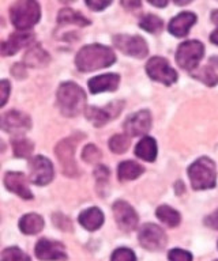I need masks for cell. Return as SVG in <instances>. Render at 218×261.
Instances as JSON below:
<instances>
[{"label": "cell", "instance_id": "1", "mask_svg": "<svg viewBox=\"0 0 218 261\" xmlns=\"http://www.w3.org/2000/svg\"><path fill=\"white\" fill-rule=\"evenodd\" d=\"M116 56L111 48L100 44L83 46L75 57L77 68L82 72H91L95 69L105 68L115 63Z\"/></svg>", "mask_w": 218, "mask_h": 261}, {"label": "cell", "instance_id": "2", "mask_svg": "<svg viewBox=\"0 0 218 261\" xmlns=\"http://www.w3.org/2000/svg\"><path fill=\"white\" fill-rule=\"evenodd\" d=\"M58 103L64 116L75 117L86 109V94L78 85L66 82L58 90Z\"/></svg>", "mask_w": 218, "mask_h": 261}, {"label": "cell", "instance_id": "3", "mask_svg": "<svg viewBox=\"0 0 218 261\" xmlns=\"http://www.w3.org/2000/svg\"><path fill=\"white\" fill-rule=\"evenodd\" d=\"M41 16V10L37 2L33 0H19L10 8V18L18 30L25 32L33 28Z\"/></svg>", "mask_w": 218, "mask_h": 261}, {"label": "cell", "instance_id": "4", "mask_svg": "<svg viewBox=\"0 0 218 261\" xmlns=\"http://www.w3.org/2000/svg\"><path fill=\"white\" fill-rule=\"evenodd\" d=\"M188 177L193 189H210L215 187V165L210 158H199L188 167Z\"/></svg>", "mask_w": 218, "mask_h": 261}, {"label": "cell", "instance_id": "5", "mask_svg": "<svg viewBox=\"0 0 218 261\" xmlns=\"http://www.w3.org/2000/svg\"><path fill=\"white\" fill-rule=\"evenodd\" d=\"M82 138L83 136L81 134L70 136V138L64 139L62 142H59L56 148H55V154H56L59 162L62 165L63 173L67 177H78L79 175V169L74 159V151L78 147L79 140Z\"/></svg>", "mask_w": 218, "mask_h": 261}, {"label": "cell", "instance_id": "6", "mask_svg": "<svg viewBox=\"0 0 218 261\" xmlns=\"http://www.w3.org/2000/svg\"><path fill=\"white\" fill-rule=\"evenodd\" d=\"M205 53L203 44L197 40L185 41L179 46L176 52V61L183 69L192 71L198 67Z\"/></svg>", "mask_w": 218, "mask_h": 261}, {"label": "cell", "instance_id": "7", "mask_svg": "<svg viewBox=\"0 0 218 261\" xmlns=\"http://www.w3.org/2000/svg\"><path fill=\"white\" fill-rule=\"evenodd\" d=\"M146 71L153 81L160 82L166 86H171L177 81V72L169 65L168 60L164 57L156 56L150 59L146 64Z\"/></svg>", "mask_w": 218, "mask_h": 261}, {"label": "cell", "instance_id": "8", "mask_svg": "<svg viewBox=\"0 0 218 261\" xmlns=\"http://www.w3.org/2000/svg\"><path fill=\"white\" fill-rule=\"evenodd\" d=\"M113 44L116 48L122 50L124 55L142 59L148 55L149 48L146 41L139 36H127V34H119L113 38Z\"/></svg>", "mask_w": 218, "mask_h": 261}, {"label": "cell", "instance_id": "9", "mask_svg": "<svg viewBox=\"0 0 218 261\" xmlns=\"http://www.w3.org/2000/svg\"><path fill=\"white\" fill-rule=\"evenodd\" d=\"M138 237H139V244L146 250H161L168 242L164 230L153 223L143 224Z\"/></svg>", "mask_w": 218, "mask_h": 261}, {"label": "cell", "instance_id": "10", "mask_svg": "<svg viewBox=\"0 0 218 261\" xmlns=\"http://www.w3.org/2000/svg\"><path fill=\"white\" fill-rule=\"evenodd\" d=\"M30 181L36 185H46L54 179V166L48 158L37 155L29 162Z\"/></svg>", "mask_w": 218, "mask_h": 261}, {"label": "cell", "instance_id": "11", "mask_svg": "<svg viewBox=\"0 0 218 261\" xmlns=\"http://www.w3.org/2000/svg\"><path fill=\"white\" fill-rule=\"evenodd\" d=\"M34 253L37 258L42 261H66V246L56 241H50L42 238L37 242Z\"/></svg>", "mask_w": 218, "mask_h": 261}, {"label": "cell", "instance_id": "12", "mask_svg": "<svg viewBox=\"0 0 218 261\" xmlns=\"http://www.w3.org/2000/svg\"><path fill=\"white\" fill-rule=\"evenodd\" d=\"M30 126H32L30 117L19 110H10L2 116V129L9 134L22 135L26 130H29Z\"/></svg>", "mask_w": 218, "mask_h": 261}, {"label": "cell", "instance_id": "13", "mask_svg": "<svg viewBox=\"0 0 218 261\" xmlns=\"http://www.w3.org/2000/svg\"><path fill=\"white\" fill-rule=\"evenodd\" d=\"M113 215L116 223L123 231H132L138 224V215L135 210L124 200H117L113 204Z\"/></svg>", "mask_w": 218, "mask_h": 261}, {"label": "cell", "instance_id": "14", "mask_svg": "<svg viewBox=\"0 0 218 261\" xmlns=\"http://www.w3.org/2000/svg\"><path fill=\"white\" fill-rule=\"evenodd\" d=\"M122 102H112L107 108H95V106H86L85 109V114L86 118L90 122H93L95 126L105 125L111 118L116 117L117 114L122 112Z\"/></svg>", "mask_w": 218, "mask_h": 261}, {"label": "cell", "instance_id": "15", "mask_svg": "<svg viewBox=\"0 0 218 261\" xmlns=\"http://www.w3.org/2000/svg\"><path fill=\"white\" fill-rule=\"evenodd\" d=\"M152 126V114L149 110H140L132 114L124 122V130L128 136H140L148 134Z\"/></svg>", "mask_w": 218, "mask_h": 261}, {"label": "cell", "instance_id": "16", "mask_svg": "<svg viewBox=\"0 0 218 261\" xmlns=\"http://www.w3.org/2000/svg\"><path fill=\"white\" fill-rule=\"evenodd\" d=\"M5 185L9 191L17 193L19 197L25 200L33 199V195L30 192L25 175L18 171H9L5 175Z\"/></svg>", "mask_w": 218, "mask_h": 261}, {"label": "cell", "instance_id": "17", "mask_svg": "<svg viewBox=\"0 0 218 261\" xmlns=\"http://www.w3.org/2000/svg\"><path fill=\"white\" fill-rule=\"evenodd\" d=\"M34 36L29 32H17L9 37V40L2 42V55L3 56H13L26 45L32 44Z\"/></svg>", "mask_w": 218, "mask_h": 261}, {"label": "cell", "instance_id": "18", "mask_svg": "<svg viewBox=\"0 0 218 261\" xmlns=\"http://www.w3.org/2000/svg\"><path fill=\"white\" fill-rule=\"evenodd\" d=\"M120 82L117 73H104L89 81V89L93 94L103 93V91H115Z\"/></svg>", "mask_w": 218, "mask_h": 261}, {"label": "cell", "instance_id": "19", "mask_svg": "<svg viewBox=\"0 0 218 261\" xmlns=\"http://www.w3.org/2000/svg\"><path fill=\"white\" fill-rule=\"evenodd\" d=\"M197 22V15L192 12H181L169 22V32L176 37H184Z\"/></svg>", "mask_w": 218, "mask_h": 261}, {"label": "cell", "instance_id": "20", "mask_svg": "<svg viewBox=\"0 0 218 261\" xmlns=\"http://www.w3.org/2000/svg\"><path fill=\"white\" fill-rule=\"evenodd\" d=\"M79 223L82 224L83 227L89 230V231H94L97 228H100L104 223V214L101 210L95 207L87 208L83 212H81V215L78 218Z\"/></svg>", "mask_w": 218, "mask_h": 261}, {"label": "cell", "instance_id": "21", "mask_svg": "<svg viewBox=\"0 0 218 261\" xmlns=\"http://www.w3.org/2000/svg\"><path fill=\"white\" fill-rule=\"evenodd\" d=\"M48 63H50V55L40 45H36L33 48H30L26 52L25 59H23V64L26 67H34V68L44 67Z\"/></svg>", "mask_w": 218, "mask_h": 261}, {"label": "cell", "instance_id": "22", "mask_svg": "<svg viewBox=\"0 0 218 261\" xmlns=\"http://www.w3.org/2000/svg\"><path fill=\"white\" fill-rule=\"evenodd\" d=\"M19 228L28 236L38 234L44 228V219L38 214H26L19 220Z\"/></svg>", "mask_w": 218, "mask_h": 261}, {"label": "cell", "instance_id": "23", "mask_svg": "<svg viewBox=\"0 0 218 261\" xmlns=\"http://www.w3.org/2000/svg\"><path fill=\"white\" fill-rule=\"evenodd\" d=\"M135 155L138 158L153 162L157 158V144L153 138H143L135 147Z\"/></svg>", "mask_w": 218, "mask_h": 261}, {"label": "cell", "instance_id": "24", "mask_svg": "<svg viewBox=\"0 0 218 261\" xmlns=\"http://www.w3.org/2000/svg\"><path fill=\"white\" fill-rule=\"evenodd\" d=\"M143 170L144 169L139 163L134 162V161H124L117 167V177L122 181H131V179L138 178L143 173Z\"/></svg>", "mask_w": 218, "mask_h": 261}, {"label": "cell", "instance_id": "25", "mask_svg": "<svg viewBox=\"0 0 218 261\" xmlns=\"http://www.w3.org/2000/svg\"><path fill=\"white\" fill-rule=\"evenodd\" d=\"M58 22L60 24H75V26H89L90 20L86 19L82 14H79L78 11H74L71 8H63L60 10L58 15Z\"/></svg>", "mask_w": 218, "mask_h": 261}, {"label": "cell", "instance_id": "26", "mask_svg": "<svg viewBox=\"0 0 218 261\" xmlns=\"http://www.w3.org/2000/svg\"><path fill=\"white\" fill-rule=\"evenodd\" d=\"M157 218L162 222L164 224L169 226V227H176L179 226L181 220L180 214L176 211V210H173L169 205H161V207L157 208Z\"/></svg>", "mask_w": 218, "mask_h": 261}, {"label": "cell", "instance_id": "27", "mask_svg": "<svg viewBox=\"0 0 218 261\" xmlns=\"http://www.w3.org/2000/svg\"><path fill=\"white\" fill-rule=\"evenodd\" d=\"M13 150L15 156H18V158H29L30 155L33 154L34 144L33 142H30L29 139H15V140H13Z\"/></svg>", "mask_w": 218, "mask_h": 261}, {"label": "cell", "instance_id": "28", "mask_svg": "<svg viewBox=\"0 0 218 261\" xmlns=\"http://www.w3.org/2000/svg\"><path fill=\"white\" fill-rule=\"evenodd\" d=\"M139 26L143 30L149 33H160L162 29H164V22L161 18H158L157 15H152V14H149V15H144L139 22Z\"/></svg>", "mask_w": 218, "mask_h": 261}, {"label": "cell", "instance_id": "29", "mask_svg": "<svg viewBox=\"0 0 218 261\" xmlns=\"http://www.w3.org/2000/svg\"><path fill=\"white\" fill-rule=\"evenodd\" d=\"M192 76L199 79V81H202L207 86H215L218 83L217 73L214 72L213 65L211 64L206 65V67H203V68L201 69H198L197 72L192 73Z\"/></svg>", "mask_w": 218, "mask_h": 261}, {"label": "cell", "instance_id": "30", "mask_svg": "<svg viewBox=\"0 0 218 261\" xmlns=\"http://www.w3.org/2000/svg\"><path fill=\"white\" fill-rule=\"evenodd\" d=\"M130 147V138L126 135H115L109 140V148L115 154H123Z\"/></svg>", "mask_w": 218, "mask_h": 261}, {"label": "cell", "instance_id": "31", "mask_svg": "<svg viewBox=\"0 0 218 261\" xmlns=\"http://www.w3.org/2000/svg\"><path fill=\"white\" fill-rule=\"evenodd\" d=\"M2 261H30V257L17 246L7 248L2 253Z\"/></svg>", "mask_w": 218, "mask_h": 261}, {"label": "cell", "instance_id": "32", "mask_svg": "<svg viewBox=\"0 0 218 261\" xmlns=\"http://www.w3.org/2000/svg\"><path fill=\"white\" fill-rule=\"evenodd\" d=\"M101 158H103V154H101V151L94 144H87L83 148L82 159L86 163H99Z\"/></svg>", "mask_w": 218, "mask_h": 261}, {"label": "cell", "instance_id": "33", "mask_svg": "<svg viewBox=\"0 0 218 261\" xmlns=\"http://www.w3.org/2000/svg\"><path fill=\"white\" fill-rule=\"evenodd\" d=\"M111 261H136V257L131 249L119 248L112 253Z\"/></svg>", "mask_w": 218, "mask_h": 261}, {"label": "cell", "instance_id": "34", "mask_svg": "<svg viewBox=\"0 0 218 261\" xmlns=\"http://www.w3.org/2000/svg\"><path fill=\"white\" fill-rule=\"evenodd\" d=\"M52 220H54L55 226L60 228V230H63V231H71V228H72L71 220L67 216L62 215V214H55Z\"/></svg>", "mask_w": 218, "mask_h": 261}, {"label": "cell", "instance_id": "35", "mask_svg": "<svg viewBox=\"0 0 218 261\" xmlns=\"http://www.w3.org/2000/svg\"><path fill=\"white\" fill-rule=\"evenodd\" d=\"M171 261H192L191 253L183 249H172L168 254Z\"/></svg>", "mask_w": 218, "mask_h": 261}, {"label": "cell", "instance_id": "36", "mask_svg": "<svg viewBox=\"0 0 218 261\" xmlns=\"http://www.w3.org/2000/svg\"><path fill=\"white\" fill-rule=\"evenodd\" d=\"M94 175L95 179H97V184L104 187L108 182V179H109V169L107 166H104V165H99V166L95 167Z\"/></svg>", "mask_w": 218, "mask_h": 261}, {"label": "cell", "instance_id": "37", "mask_svg": "<svg viewBox=\"0 0 218 261\" xmlns=\"http://www.w3.org/2000/svg\"><path fill=\"white\" fill-rule=\"evenodd\" d=\"M0 91H2V102H0V106H5L7 99H9V94H10L9 82L2 81V83H0Z\"/></svg>", "mask_w": 218, "mask_h": 261}, {"label": "cell", "instance_id": "38", "mask_svg": "<svg viewBox=\"0 0 218 261\" xmlns=\"http://www.w3.org/2000/svg\"><path fill=\"white\" fill-rule=\"evenodd\" d=\"M205 224L207 226V227L218 230V210H215L213 214H210V215L206 218Z\"/></svg>", "mask_w": 218, "mask_h": 261}, {"label": "cell", "instance_id": "39", "mask_svg": "<svg viewBox=\"0 0 218 261\" xmlns=\"http://www.w3.org/2000/svg\"><path fill=\"white\" fill-rule=\"evenodd\" d=\"M86 6L90 7L94 11H101L108 6H111V2H91V0H86Z\"/></svg>", "mask_w": 218, "mask_h": 261}, {"label": "cell", "instance_id": "40", "mask_svg": "<svg viewBox=\"0 0 218 261\" xmlns=\"http://www.w3.org/2000/svg\"><path fill=\"white\" fill-rule=\"evenodd\" d=\"M11 72L14 73V76L21 79V77L25 76V64H15Z\"/></svg>", "mask_w": 218, "mask_h": 261}, {"label": "cell", "instance_id": "41", "mask_svg": "<svg viewBox=\"0 0 218 261\" xmlns=\"http://www.w3.org/2000/svg\"><path fill=\"white\" fill-rule=\"evenodd\" d=\"M122 4H123L124 7H128V8L140 7V6H142V3H140V2H123Z\"/></svg>", "mask_w": 218, "mask_h": 261}, {"label": "cell", "instance_id": "42", "mask_svg": "<svg viewBox=\"0 0 218 261\" xmlns=\"http://www.w3.org/2000/svg\"><path fill=\"white\" fill-rule=\"evenodd\" d=\"M210 40H211V42H214L215 45H218V29H215V30L211 33V36H210Z\"/></svg>", "mask_w": 218, "mask_h": 261}, {"label": "cell", "instance_id": "43", "mask_svg": "<svg viewBox=\"0 0 218 261\" xmlns=\"http://www.w3.org/2000/svg\"><path fill=\"white\" fill-rule=\"evenodd\" d=\"M149 3L153 4V6H156V7H165L168 2H156V0H149Z\"/></svg>", "mask_w": 218, "mask_h": 261}, {"label": "cell", "instance_id": "44", "mask_svg": "<svg viewBox=\"0 0 218 261\" xmlns=\"http://www.w3.org/2000/svg\"><path fill=\"white\" fill-rule=\"evenodd\" d=\"M211 20H213L214 23L218 24V10H215V11L211 14Z\"/></svg>", "mask_w": 218, "mask_h": 261}, {"label": "cell", "instance_id": "45", "mask_svg": "<svg viewBox=\"0 0 218 261\" xmlns=\"http://www.w3.org/2000/svg\"><path fill=\"white\" fill-rule=\"evenodd\" d=\"M175 187L177 188V195H181V192H183V189H184V187H183V184L181 182H177Z\"/></svg>", "mask_w": 218, "mask_h": 261}, {"label": "cell", "instance_id": "46", "mask_svg": "<svg viewBox=\"0 0 218 261\" xmlns=\"http://www.w3.org/2000/svg\"><path fill=\"white\" fill-rule=\"evenodd\" d=\"M215 261H218V260H215Z\"/></svg>", "mask_w": 218, "mask_h": 261}]
</instances>
